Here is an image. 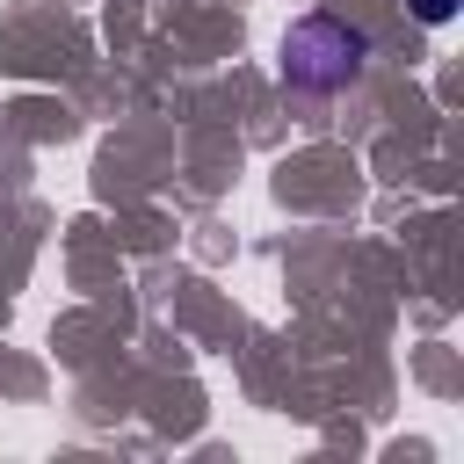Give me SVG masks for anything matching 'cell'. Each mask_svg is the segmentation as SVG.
I'll use <instances>...</instances> for the list:
<instances>
[{
  "label": "cell",
  "mask_w": 464,
  "mask_h": 464,
  "mask_svg": "<svg viewBox=\"0 0 464 464\" xmlns=\"http://www.w3.org/2000/svg\"><path fill=\"white\" fill-rule=\"evenodd\" d=\"M362 58H370V36H362L355 22H341V14H304V22H290V36H283V80L304 87V94L348 87V80L362 72Z\"/></svg>",
  "instance_id": "obj_1"
},
{
  "label": "cell",
  "mask_w": 464,
  "mask_h": 464,
  "mask_svg": "<svg viewBox=\"0 0 464 464\" xmlns=\"http://www.w3.org/2000/svg\"><path fill=\"white\" fill-rule=\"evenodd\" d=\"M406 7H413L420 22H450V14H457V0H406Z\"/></svg>",
  "instance_id": "obj_2"
}]
</instances>
